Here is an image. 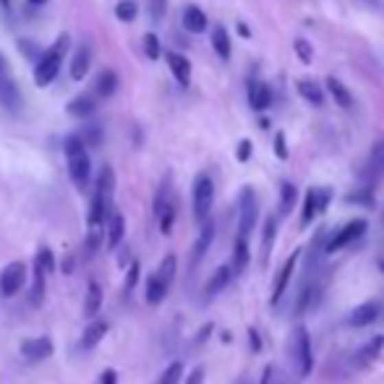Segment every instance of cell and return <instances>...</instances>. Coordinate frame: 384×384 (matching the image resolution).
Instances as JSON below:
<instances>
[{
    "label": "cell",
    "mask_w": 384,
    "mask_h": 384,
    "mask_svg": "<svg viewBox=\"0 0 384 384\" xmlns=\"http://www.w3.org/2000/svg\"><path fill=\"white\" fill-rule=\"evenodd\" d=\"M63 152H66L68 175H71L74 185H76L79 191H87V188H89V181H92V159H89L87 144L81 142L79 133H71L66 142H63Z\"/></svg>",
    "instance_id": "cell-1"
},
{
    "label": "cell",
    "mask_w": 384,
    "mask_h": 384,
    "mask_svg": "<svg viewBox=\"0 0 384 384\" xmlns=\"http://www.w3.org/2000/svg\"><path fill=\"white\" fill-rule=\"evenodd\" d=\"M68 45H71L68 34H58L53 45L40 55V60H37V66H34V84H37V87L45 89V87H50L55 81L58 71H60L63 60H66Z\"/></svg>",
    "instance_id": "cell-2"
},
{
    "label": "cell",
    "mask_w": 384,
    "mask_h": 384,
    "mask_svg": "<svg viewBox=\"0 0 384 384\" xmlns=\"http://www.w3.org/2000/svg\"><path fill=\"white\" fill-rule=\"evenodd\" d=\"M175 264H178L175 256L168 253L162 259V264L157 267V272L149 275V280H146V304L149 306H157L165 301V295H168L172 285V278H175Z\"/></svg>",
    "instance_id": "cell-3"
},
{
    "label": "cell",
    "mask_w": 384,
    "mask_h": 384,
    "mask_svg": "<svg viewBox=\"0 0 384 384\" xmlns=\"http://www.w3.org/2000/svg\"><path fill=\"white\" fill-rule=\"evenodd\" d=\"M191 199H194V217H196V223H204L210 217V212H212V204H214V183L207 172L196 175Z\"/></svg>",
    "instance_id": "cell-4"
},
{
    "label": "cell",
    "mask_w": 384,
    "mask_h": 384,
    "mask_svg": "<svg viewBox=\"0 0 384 384\" xmlns=\"http://www.w3.org/2000/svg\"><path fill=\"white\" fill-rule=\"evenodd\" d=\"M293 358L301 376H308L314 371V353H311V335L304 324H298L293 330Z\"/></svg>",
    "instance_id": "cell-5"
},
{
    "label": "cell",
    "mask_w": 384,
    "mask_h": 384,
    "mask_svg": "<svg viewBox=\"0 0 384 384\" xmlns=\"http://www.w3.org/2000/svg\"><path fill=\"white\" fill-rule=\"evenodd\" d=\"M0 105L5 110H11V113L21 110V92H19L11 66H8V60L3 55H0Z\"/></svg>",
    "instance_id": "cell-6"
},
{
    "label": "cell",
    "mask_w": 384,
    "mask_h": 384,
    "mask_svg": "<svg viewBox=\"0 0 384 384\" xmlns=\"http://www.w3.org/2000/svg\"><path fill=\"white\" fill-rule=\"evenodd\" d=\"M256 220H259V201H256V194H253L251 185H246L240 191V214H238V236L249 238L251 230L256 227Z\"/></svg>",
    "instance_id": "cell-7"
},
{
    "label": "cell",
    "mask_w": 384,
    "mask_h": 384,
    "mask_svg": "<svg viewBox=\"0 0 384 384\" xmlns=\"http://www.w3.org/2000/svg\"><path fill=\"white\" fill-rule=\"evenodd\" d=\"M24 285H27V264L24 262H11L0 272V295L3 298H14Z\"/></svg>",
    "instance_id": "cell-8"
},
{
    "label": "cell",
    "mask_w": 384,
    "mask_h": 384,
    "mask_svg": "<svg viewBox=\"0 0 384 384\" xmlns=\"http://www.w3.org/2000/svg\"><path fill=\"white\" fill-rule=\"evenodd\" d=\"M363 233H366V220H350L348 225H343L335 236L330 238V243L324 246V253H335L345 249V246H350V243H356L358 238H363Z\"/></svg>",
    "instance_id": "cell-9"
},
{
    "label": "cell",
    "mask_w": 384,
    "mask_h": 384,
    "mask_svg": "<svg viewBox=\"0 0 384 384\" xmlns=\"http://www.w3.org/2000/svg\"><path fill=\"white\" fill-rule=\"evenodd\" d=\"M53 340L50 337H29L21 343V358L27 363H37V361H45V358L53 356Z\"/></svg>",
    "instance_id": "cell-10"
},
{
    "label": "cell",
    "mask_w": 384,
    "mask_h": 384,
    "mask_svg": "<svg viewBox=\"0 0 384 384\" xmlns=\"http://www.w3.org/2000/svg\"><path fill=\"white\" fill-rule=\"evenodd\" d=\"M379 311H382L379 301H363V304H358L356 308L348 314V324H350V327H369V324L376 321Z\"/></svg>",
    "instance_id": "cell-11"
},
{
    "label": "cell",
    "mask_w": 384,
    "mask_h": 384,
    "mask_svg": "<svg viewBox=\"0 0 384 384\" xmlns=\"http://www.w3.org/2000/svg\"><path fill=\"white\" fill-rule=\"evenodd\" d=\"M298 259H301V251H293L291 256H288V262L282 264V269L278 272V278H275V288H272V306L280 304V298H282L285 288L291 285V278H293V272H295Z\"/></svg>",
    "instance_id": "cell-12"
},
{
    "label": "cell",
    "mask_w": 384,
    "mask_h": 384,
    "mask_svg": "<svg viewBox=\"0 0 384 384\" xmlns=\"http://www.w3.org/2000/svg\"><path fill=\"white\" fill-rule=\"evenodd\" d=\"M212 240H214V223L204 220V225H201V236L196 238V243H194V251H191V269H196V267L201 264V259L207 256L210 246H212Z\"/></svg>",
    "instance_id": "cell-13"
},
{
    "label": "cell",
    "mask_w": 384,
    "mask_h": 384,
    "mask_svg": "<svg viewBox=\"0 0 384 384\" xmlns=\"http://www.w3.org/2000/svg\"><path fill=\"white\" fill-rule=\"evenodd\" d=\"M165 60H168V68H170V74L175 76V81L181 87H188L191 84V60L181 53H168Z\"/></svg>",
    "instance_id": "cell-14"
},
{
    "label": "cell",
    "mask_w": 384,
    "mask_h": 384,
    "mask_svg": "<svg viewBox=\"0 0 384 384\" xmlns=\"http://www.w3.org/2000/svg\"><path fill=\"white\" fill-rule=\"evenodd\" d=\"M382 348H384V337H382V335H376V337H371L366 345H361V350L356 353V366H358V369H366V366H371V363L379 358Z\"/></svg>",
    "instance_id": "cell-15"
},
{
    "label": "cell",
    "mask_w": 384,
    "mask_h": 384,
    "mask_svg": "<svg viewBox=\"0 0 384 384\" xmlns=\"http://www.w3.org/2000/svg\"><path fill=\"white\" fill-rule=\"evenodd\" d=\"M89 68H92V50H89V45H81L76 55H74V60H71V79L84 81Z\"/></svg>",
    "instance_id": "cell-16"
},
{
    "label": "cell",
    "mask_w": 384,
    "mask_h": 384,
    "mask_svg": "<svg viewBox=\"0 0 384 384\" xmlns=\"http://www.w3.org/2000/svg\"><path fill=\"white\" fill-rule=\"evenodd\" d=\"M107 330H110V324H107V321H102V319L92 321V324L84 330V335H81L79 348H81V350H92L94 345L100 343V340H102V337L107 335Z\"/></svg>",
    "instance_id": "cell-17"
},
{
    "label": "cell",
    "mask_w": 384,
    "mask_h": 384,
    "mask_svg": "<svg viewBox=\"0 0 384 384\" xmlns=\"http://www.w3.org/2000/svg\"><path fill=\"white\" fill-rule=\"evenodd\" d=\"M207 14L201 11L199 5H188L183 11V29L185 32H191V34H201V32H207Z\"/></svg>",
    "instance_id": "cell-18"
},
{
    "label": "cell",
    "mask_w": 384,
    "mask_h": 384,
    "mask_svg": "<svg viewBox=\"0 0 384 384\" xmlns=\"http://www.w3.org/2000/svg\"><path fill=\"white\" fill-rule=\"evenodd\" d=\"M66 110L68 115H74V118H89L97 110V100H94V94H79V97H74L68 102Z\"/></svg>",
    "instance_id": "cell-19"
},
{
    "label": "cell",
    "mask_w": 384,
    "mask_h": 384,
    "mask_svg": "<svg viewBox=\"0 0 384 384\" xmlns=\"http://www.w3.org/2000/svg\"><path fill=\"white\" fill-rule=\"evenodd\" d=\"M298 94L304 97L306 102H311L314 107L324 105V87L314 79H298Z\"/></svg>",
    "instance_id": "cell-20"
},
{
    "label": "cell",
    "mask_w": 384,
    "mask_h": 384,
    "mask_svg": "<svg viewBox=\"0 0 384 384\" xmlns=\"http://www.w3.org/2000/svg\"><path fill=\"white\" fill-rule=\"evenodd\" d=\"M107 249H118L120 240H123V233H126V223H123V214L120 212H110L107 214Z\"/></svg>",
    "instance_id": "cell-21"
},
{
    "label": "cell",
    "mask_w": 384,
    "mask_h": 384,
    "mask_svg": "<svg viewBox=\"0 0 384 384\" xmlns=\"http://www.w3.org/2000/svg\"><path fill=\"white\" fill-rule=\"evenodd\" d=\"M118 89V74L115 71H100L97 74V79H94V94L97 97H113Z\"/></svg>",
    "instance_id": "cell-22"
},
{
    "label": "cell",
    "mask_w": 384,
    "mask_h": 384,
    "mask_svg": "<svg viewBox=\"0 0 384 384\" xmlns=\"http://www.w3.org/2000/svg\"><path fill=\"white\" fill-rule=\"evenodd\" d=\"M249 102H251L253 110H267L269 102H272V89L267 87L264 81H251V87H249Z\"/></svg>",
    "instance_id": "cell-23"
},
{
    "label": "cell",
    "mask_w": 384,
    "mask_h": 384,
    "mask_svg": "<svg viewBox=\"0 0 384 384\" xmlns=\"http://www.w3.org/2000/svg\"><path fill=\"white\" fill-rule=\"evenodd\" d=\"M212 50L217 53L220 60H230V55H233V45H230V34H227L225 27H217L212 29Z\"/></svg>",
    "instance_id": "cell-24"
},
{
    "label": "cell",
    "mask_w": 384,
    "mask_h": 384,
    "mask_svg": "<svg viewBox=\"0 0 384 384\" xmlns=\"http://www.w3.org/2000/svg\"><path fill=\"white\" fill-rule=\"evenodd\" d=\"M230 278H233V267H217L214 269V275L210 278V282H207V298H212V295H217V293L225 291V285L230 282Z\"/></svg>",
    "instance_id": "cell-25"
},
{
    "label": "cell",
    "mask_w": 384,
    "mask_h": 384,
    "mask_svg": "<svg viewBox=\"0 0 384 384\" xmlns=\"http://www.w3.org/2000/svg\"><path fill=\"white\" fill-rule=\"evenodd\" d=\"M113 191H115V172H113V168H102L100 170V175H97V185H94V194L97 196H102V199H113Z\"/></svg>",
    "instance_id": "cell-26"
},
{
    "label": "cell",
    "mask_w": 384,
    "mask_h": 384,
    "mask_svg": "<svg viewBox=\"0 0 384 384\" xmlns=\"http://www.w3.org/2000/svg\"><path fill=\"white\" fill-rule=\"evenodd\" d=\"M324 87H327V92L335 97V102H337L340 107H345V110H348V107L353 105V97H350L348 87H345L340 79H335V76H327V84H324Z\"/></svg>",
    "instance_id": "cell-27"
},
{
    "label": "cell",
    "mask_w": 384,
    "mask_h": 384,
    "mask_svg": "<svg viewBox=\"0 0 384 384\" xmlns=\"http://www.w3.org/2000/svg\"><path fill=\"white\" fill-rule=\"evenodd\" d=\"M100 306H102V288H100V282H89L87 298H84V314L87 317H97Z\"/></svg>",
    "instance_id": "cell-28"
},
{
    "label": "cell",
    "mask_w": 384,
    "mask_h": 384,
    "mask_svg": "<svg viewBox=\"0 0 384 384\" xmlns=\"http://www.w3.org/2000/svg\"><path fill=\"white\" fill-rule=\"evenodd\" d=\"M251 262V253H249V243L243 236L236 238V249H233V272H243L246 264Z\"/></svg>",
    "instance_id": "cell-29"
},
{
    "label": "cell",
    "mask_w": 384,
    "mask_h": 384,
    "mask_svg": "<svg viewBox=\"0 0 384 384\" xmlns=\"http://www.w3.org/2000/svg\"><path fill=\"white\" fill-rule=\"evenodd\" d=\"M275 236H278V220L275 217H267L264 220V233H262V259H269L272 246H275Z\"/></svg>",
    "instance_id": "cell-30"
},
{
    "label": "cell",
    "mask_w": 384,
    "mask_h": 384,
    "mask_svg": "<svg viewBox=\"0 0 384 384\" xmlns=\"http://www.w3.org/2000/svg\"><path fill=\"white\" fill-rule=\"evenodd\" d=\"M317 214H319V210H317V188H308V191H306L304 210H301V227L311 225Z\"/></svg>",
    "instance_id": "cell-31"
},
{
    "label": "cell",
    "mask_w": 384,
    "mask_h": 384,
    "mask_svg": "<svg viewBox=\"0 0 384 384\" xmlns=\"http://www.w3.org/2000/svg\"><path fill=\"white\" fill-rule=\"evenodd\" d=\"M136 14H139V5H136V0H120V3H115V19H118V21H123V24L133 21V19H136Z\"/></svg>",
    "instance_id": "cell-32"
},
{
    "label": "cell",
    "mask_w": 384,
    "mask_h": 384,
    "mask_svg": "<svg viewBox=\"0 0 384 384\" xmlns=\"http://www.w3.org/2000/svg\"><path fill=\"white\" fill-rule=\"evenodd\" d=\"M295 199H298V191H295V185L293 183H282V188H280V212H291L293 204H295Z\"/></svg>",
    "instance_id": "cell-33"
},
{
    "label": "cell",
    "mask_w": 384,
    "mask_h": 384,
    "mask_svg": "<svg viewBox=\"0 0 384 384\" xmlns=\"http://www.w3.org/2000/svg\"><path fill=\"white\" fill-rule=\"evenodd\" d=\"M157 217H159V230H162V236H170L172 225H175V204L168 201Z\"/></svg>",
    "instance_id": "cell-34"
},
{
    "label": "cell",
    "mask_w": 384,
    "mask_h": 384,
    "mask_svg": "<svg viewBox=\"0 0 384 384\" xmlns=\"http://www.w3.org/2000/svg\"><path fill=\"white\" fill-rule=\"evenodd\" d=\"M259 384H298L295 379H291L288 374H280L278 366H267L264 374H262V379Z\"/></svg>",
    "instance_id": "cell-35"
},
{
    "label": "cell",
    "mask_w": 384,
    "mask_h": 384,
    "mask_svg": "<svg viewBox=\"0 0 384 384\" xmlns=\"http://www.w3.org/2000/svg\"><path fill=\"white\" fill-rule=\"evenodd\" d=\"M181 376H183V363L175 361V363H170L168 369L162 371V376H159L157 384H181Z\"/></svg>",
    "instance_id": "cell-36"
},
{
    "label": "cell",
    "mask_w": 384,
    "mask_h": 384,
    "mask_svg": "<svg viewBox=\"0 0 384 384\" xmlns=\"http://www.w3.org/2000/svg\"><path fill=\"white\" fill-rule=\"evenodd\" d=\"M34 267H37V269H42L45 275H50V272H53V267H55V256H53V251H50L47 246H42L40 251H37V259H34Z\"/></svg>",
    "instance_id": "cell-37"
},
{
    "label": "cell",
    "mask_w": 384,
    "mask_h": 384,
    "mask_svg": "<svg viewBox=\"0 0 384 384\" xmlns=\"http://www.w3.org/2000/svg\"><path fill=\"white\" fill-rule=\"evenodd\" d=\"M45 278H47V275L34 267V285H32V293H29V301H32L34 306L40 304L42 295H45Z\"/></svg>",
    "instance_id": "cell-38"
},
{
    "label": "cell",
    "mask_w": 384,
    "mask_h": 384,
    "mask_svg": "<svg viewBox=\"0 0 384 384\" xmlns=\"http://www.w3.org/2000/svg\"><path fill=\"white\" fill-rule=\"evenodd\" d=\"M168 14V0H149V19L159 24Z\"/></svg>",
    "instance_id": "cell-39"
},
{
    "label": "cell",
    "mask_w": 384,
    "mask_h": 384,
    "mask_svg": "<svg viewBox=\"0 0 384 384\" xmlns=\"http://www.w3.org/2000/svg\"><path fill=\"white\" fill-rule=\"evenodd\" d=\"M100 243H102V227H92L89 236H87V246H84L87 256H92V253L100 249Z\"/></svg>",
    "instance_id": "cell-40"
},
{
    "label": "cell",
    "mask_w": 384,
    "mask_h": 384,
    "mask_svg": "<svg viewBox=\"0 0 384 384\" xmlns=\"http://www.w3.org/2000/svg\"><path fill=\"white\" fill-rule=\"evenodd\" d=\"M144 53L149 55V60H157V58H159V53H162V50H159L157 34H152V32H149V34H144Z\"/></svg>",
    "instance_id": "cell-41"
},
{
    "label": "cell",
    "mask_w": 384,
    "mask_h": 384,
    "mask_svg": "<svg viewBox=\"0 0 384 384\" xmlns=\"http://www.w3.org/2000/svg\"><path fill=\"white\" fill-rule=\"evenodd\" d=\"M79 136H81V142L87 144V149H89V146H100V142H102V131H100V126H92L89 131L79 133Z\"/></svg>",
    "instance_id": "cell-42"
},
{
    "label": "cell",
    "mask_w": 384,
    "mask_h": 384,
    "mask_svg": "<svg viewBox=\"0 0 384 384\" xmlns=\"http://www.w3.org/2000/svg\"><path fill=\"white\" fill-rule=\"evenodd\" d=\"M295 53H298V58H301L304 63H311V58H314L311 42L308 40H295Z\"/></svg>",
    "instance_id": "cell-43"
},
{
    "label": "cell",
    "mask_w": 384,
    "mask_h": 384,
    "mask_svg": "<svg viewBox=\"0 0 384 384\" xmlns=\"http://www.w3.org/2000/svg\"><path fill=\"white\" fill-rule=\"evenodd\" d=\"M139 272H142L139 262H131V267H128V275H126V293H131L133 288H136V282H139Z\"/></svg>",
    "instance_id": "cell-44"
},
{
    "label": "cell",
    "mask_w": 384,
    "mask_h": 384,
    "mask_svg": "<svg viewBox=\"0 0 384 384\" xmlns=\"http://www.w3.org/2000/svg\"><path fill=\"white\" fill-rule=\"evenodd\" d=\"M371 162H374V168H376V170L384 172V139L374 144V152H371Z\"/></svg>",
    "instance_id": "cell-45"
},
{
    "label": "cell",
    "mask_w": 384,
    "mask_h": 384,
    "mask_svg": "<svg viewBox=\"0 0 384 384\" xmlns=\"http://www.w3.org/2000/svg\"><path fill=\"white\" fill-rule=\"evenodd\" d=\"M330 201H332V191H330V188H317V210H319V214L330 207Z\"/></svg>",
    "instance_id": "cell-46"
},
{
    "label": "cell",
    "mask_w": 384,
    "mask_h": 384,
    "mask_svg": "<svg viewBox=\"0 0 384 384\" xmlns=\"http://www.w3.org/2000/svg\"><path fill=\"white\" fill-rule=\"evenodd\" d=\"M251 149H253L251 139H243V142L238 144V152H236L238 162H249V159H251Z\"/></svg>",
    "instance_id": "cell-47"
},
{
    "label": "cell",
    "mask_w": 384,
    "mask_h": 384,
    "mask_svg": "<svg viewBox=\"0 0 384 384\" xmlns=\"http://www.w3.org/2000/svg\"><path fill=\"white\" fill-rule=\"evenodd\" d=\"M275 155L280 159H288V144H285V133H278L275 136Z\"/></svg>",
    "instance_id": "cell-48"
},
{
    "label": "cell",
    "mask_w": 384,
    "mask_h": 384,
    "mask_svg": "<svg viewBox=\"0 0 384 384\" xmlns=\"http://www.w3.org/2000/svg\"><path fill=\"white\" fill-rule=\"evenodd\" d=\"M249 343H251V350L253 353H262V337H259V332L249 327Z\"/></svg>",
    "instance_id": "cell-49"
},
{
    "label": "cell",
    "mask_w": 384,
    "mask_h": 384,
    "mask_svg": "<svg viewBox=\"0 0 384 384\" xmlns=\"http://www.w3.org/2000/svg\"><path fill=\"white\" fill-rule=\"evenodd\" d=\"M348 199L356 201V204H366V207H371V204H374V201H371V194H369V191H358V194H350Z\"/></svg>",
    "instance_id": "cell-50"
},
{
    "label": "cell",
    "mask_w": 384,
    "mask_h": 384,
    "mask_svg": "<svg viewBox=\"0 0 384 384\" xmlns=\"http://www.w3.org/2000/svg\"><path fill=\"white\" fill-rule=\"evenodd\" d=\"M185 384H204V366H196L191 371V376L185 379Z\"/></svg>",
    "instance_id": "cell-51"
},
{
    "label": "cell",
    "mask_w": 384,
    "mask_h": 384,
    "mask_svg": "<svg viewBox=\"0 0 384 384\" xmlns=\"http://www.w3.org/2000/svg\"><path fill=\"white\" fill-rule=\"evenodd\" d=\"M100 384H118V374L113 369L102 371V376H100Z\"/></svg>",
    "instance_id": "cell-52"
},
{
    "label": "cell",
    "mask_w": 384,
    "mask_h": 384,
    "mask_svg": "<svg viewBox=\"0 0 384 384\" xmlns=\"http://www.w3.org/2000/svg\"><path fill=\"white\" fill-rule=\"evenodd\" d=\"M27 3H32V5H45L47 0H27Z\"/></svg>",
    "instance_id": "cell-53"
},
{
    "label": "cell",
    "mask_w": 384,
    "mask_h": 384,
    "mask_svg": "<svg viewBox=\"0 0 384 384\" xmlns=\"http://www.w3.org/2000/svg\"><path fill=\"white\" fill-rule=\"evenodd\" d=\"M0 5H3V8H8V5H11V0H0Z\"/></svg>",
    "instance_id": "cell-54"
},
{
    "label": "cell",
    "mask_w": 384,
    "mask_h": 384,
    "mask_svg": "<svg viewBox=\"0 0 384 384\" xmlns=\"http://www.w3.org/2000/svg\"><path fill=\"white\" fill-rule=\"evenodd\" d=\"M379 269H382V272H384V262H379Z\"/></svg>",
    "instance_id": "cell-55"
}]
</instances>
